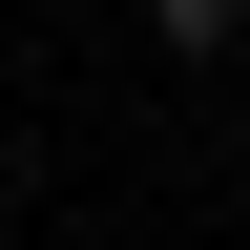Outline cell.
Here are the masks:
<instances>
[{
  "label": "cell",
  "mask_w": 250,
  "mask_h": 250,
  "mask_svg": "<svg viewBox=\"0 0 250 250\" xmlns=\"http://www.w3.org/2000/svg\"><path fill=\"white\" fill-rule=\"evenodd\" d=\"M229 21H250V0H146V42H188V62L229 42Z\"/></svg>",
  "instance_id": "cell-1"
}]
</instances>
